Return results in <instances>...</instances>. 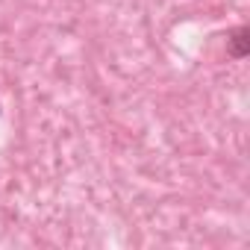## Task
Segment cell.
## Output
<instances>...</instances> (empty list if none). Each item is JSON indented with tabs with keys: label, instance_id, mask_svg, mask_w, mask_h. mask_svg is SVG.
I'll return each instance as SVG.
<instances>
[{
	"label": "cell",
	"instance_id": "cell-1",
	"mask_svg": "<svg viewBox=\"0 0 250 250\" xmlns=\"http://www.w3.org/2000/svg\"><path fill=\"white\" fill-rule=\"evenodd\" d=\"M247 50H250V33L241 27V30H235L232 39H229V53H232L235 59H241V56H247Z\"/></svg>",
	"mask_w": 250,
	"mask_h": 250
}]
</instances>
